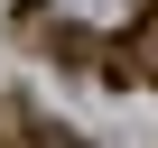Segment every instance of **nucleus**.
<instances>
[{
  "mask_svg": "<svg viewBox=\"0 0 158 148\" xmlns=\"http://www.w3.org/2000/svg\"><path fill=\"white\" fill-rule=\"evenodd\" d=\"M102 84H158V0L112 37V56H102Z\"/></svg>",
  "mask_w": 158,
  "mask_h": 148,
  "instance_id": "obj_1",
  "label": "nucleus"
},
{
  "mask_svg": "<svg viewBox=\"0 0 158 148\" xmlns=\"http://www.w3.org/2000/svg\"><path fill=\"white\" fill-rule=\"evenodd\" d=\"M28 139H37V148H84V139H74V130H56V120H28Z\"/></svg>",
  "mask_w": 158,
  "mask_h": 148,
  "instance_id": "obj_2",
  "label": "nucleus"
}]
</instances>
